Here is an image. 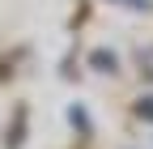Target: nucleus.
I'll return each mask as SVG.
<instances>
[{"instance_id":"nucleus-1","label":"nucleus","mask_w":153,"mask_h":149,"mask_svg":"<svg viewBox=\"0 0 153 149\" xmlns=\"http://www.w3.org/2000/svg\"><path fill=\"white\" fill-rule=\"evenodd\" d=\"M94 64H98L102 72H111V68H115V55H106V51H94Z\"/></svg>"},{"instance_id":"nucleus-2","label":"nucleus","mask_w":153,"mask_h":149,"mask_svg":"<svg viewBox=\"0 0 153 149\" xmlns=\"http://www.w3.org/2000/svg\"><path fill=\"white\" fill-rule=\"evenodd\" d=\"M140 115H149V119H153V98H145V102H140Z\"/></svg>"}]
</instances>
